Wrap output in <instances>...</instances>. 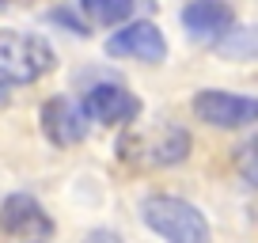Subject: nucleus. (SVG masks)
<instances>
[{
  "label": "nucleus",
  "mask_w": 258,
  "mask_h": 243,
  "mask_svg": "<svg viewBox=\"0 0 258 243\" xmlns=\"http://www.w3.org/2000/svg\"><path fill=\"white\" fill-rule=\"evenodd\" d=\"M190 133L175 122H152V126H133L121 133L118 156L133 167H175L190 156Z\"/></svg>",
  "instance_id": "obj_1"
},
{
  "label": "nucleus",
  "mask_w": 258,
  "mask_h": 243,
  "mask_svg": "<svg viewBox=\"0 0 258 243\" xmlns=\"http://www.w3.org/2000/svg\"><path fill=\"white\" fill-rule=\"evenodd\" d=\"M53 69V49L27 31H0V84H34Z\"/></svg>",
  "instance_id": "obj_2"
},
{
  "label": "nucleus",
  "mask_w": 258,
  "mask_h": 243,
  "mask_svg": "<svg viewBox=\"0 0 258 243\" xmlns=\"http://www.w3.org/2000/svg\"><path fill=\"white\" fill-rule=\"evenodd\" d=\"M141 217L156 235H163L167 243H209V224L198 213V205L182 202V198L156 194L141 205Z\"/></svg>",
  "instance_id": "obj_3"
},
{
  "label": "nucleus",
  "mask_w": 258,
  "mask_h": 243,
  "mask_svg": "<svg viewBox=\"0 0 258 243\" xmlns=\"http://www.w3.org/2000/svg\"><path fill=\"white\" fill-rule=\"evenodd\" d=\"M194 114L209 126H220V130H239V126H250L258 122V99L250 95H232V91H198L194 99Z\"/></svg>",
  "instance_id": "obj_4"
},
{
  "label": "nucleus",
  "mask_w": 258,
  "mask_h": 243,
  "mask_svg": "<svg viewBox=\"0 0 258 243\" xmlns=\"http://www.w3.org/2000/svg\"><path fill=\"white\" fill-rule=\"evenodd\" d=\"M84 110L91 122H103V126H129L141 114V99L121 84H95L84 95Z\"/></svg>",
  "instance_id": "obj_5"
},
{
  "label": "nucleus",
  "mask_w": 258,
  "mask_h": 243,
  "mask_svg": "<svg viewBox=\"0 0 258 243\" xmlns=\"http://www.w3.org/2000/svg\"><path fill=\"white\" fill-rule=\"evenodd\" d=\"M38 118H42V133H46L57 148L80 145L84 133H88V110H84V106H76L73 99H64V95L46 99Z\"/></svg>",
  "instance_id": "obj_6"
},
{
  "label": "nucleus",
  "mask_w": 258,
  "mask_h": 243,
  "mask_svg": "<svg viewBox=\"0 0 258 243\" xmlns=\"http://www.w3.org/2000/svg\"><path fill=\"white\" fill-rule=\"evenodd\" d=\"M0 232L19 235V239H42L53 232V220L46 217V209L31 194H12L0 205Z\"/></svg>",
  "instance_id": "obj_7"
},
{
  "label": "nucleus",
  "mask_w": 258,
  "mask_h": 243,
  "mask_svg": "<svg viewBox=\"0 0 258 243\" xmlns=\"http://www.w3.org/2000/svg\"><path fill=\"white\" fill-rule=\"evenodd\" d=\"M106 53L137 57V61H163L167 57V42H163V31L156 23H129L106 38Z\"/></svg>",
  "instance_id": "obj_8"
},
{
  "label": "nucleus",
  "mask_w": 258,
  "mask_h": 243,
  "mask_svg": "<svg viewBox=\"0 0 258 243\" xmlns=\"http://www.w3.org/2000/svg\"><path fill=\"white\" fill-rule=\"evenodd\" d=\"M182 23H186V31H190V38L217 42V38H224V34L232 31L235 12L224 0H190L182 8Z\"/></svg>",
  "instance_id": "obj_9"
},
{
  "label": "nucleus",
  "mask_w": 258,
  "mask_h": 243,
  "mask_svg": "<svg viewBox=\"0 0 258 243\" xmlns=\"http://www.w3.org/2000/svg\"><path fill=\"white\" fill-rule=\"evenodd\" d=\"M80 8H84V16H88L91 23L114 27V23H121V19H129L133 0H80Z\"/></svg>",
  "instance_id": "obj_10"
},
{
  "label": "nucleus",
  "mask_w": 258,
  "mask_h": 243,
  "mask_svg": "<svg viewBox=\"0 0 258 243\" xmlns=\"http://www.w3.org/2000/svg\"><path fill=\"white\" fill-rule=\"evenodd\" d=\"M235 167H239V175L250 187H258V137H250L247 145L235 148Z\"/></svg>",
  "instance_id": "obj_11"
},
{
  "label": "nucleus",
  "mask_w": 258,
  "mask_h": 243,
  "mask_svg": "<svg viewBox=\"0 0 258 243\" xmlns=\"http://www.w3.org/2000/svg\"><path fill=\"white\" fill-rule=\"evenodd\" d=\"M84 243H121V235H114V232H106V228H99V232H91Z\"/></svg>",
  "instance_id": "obj_12"
},
{
  "label": "nucleus",
  "mask_w": 258,
  "mask_h": 243,
  "mask_svg": "<svg viewBox=\"0 0 258 243\" xmlns=\"http://www.w3.org/2000/svg\"><path fill=\"white\" fill-rule=\"evenodd\" d=\"M4 99H8V95H4V84H0V103H4Z\"/></svg>",
  "instance_id": "obj_13"
},
{
  "label": "nucleus",
  "mask_w": 258,
  "mask_h": 243,
  "mask_svg": "<svg viewBox=\"0 0 258 243\" xmlns=\"http://www.w3.org/2000/svg\"><path fill=\"white\" fill-rule=\"evenodd\" d=\"M4 4H8V0H0V8H4Z\"/></svg>",
  "instance_id": "obj_14"
},
{
  "label": "nucleus",
  "mask_w": 258,
  "mask_h": 243,
  "mask_svg": "<svg viewBox=\"0 0 258 243\" xmlns=\"http://www.w3.org/2000/svg\"><path fill=\"white\" fill-rule=\"evenodd\" d=\"M27 243H38V239H27Z\"/></svg>",
  "instance_id": "obj_15"
}]
</instances>
